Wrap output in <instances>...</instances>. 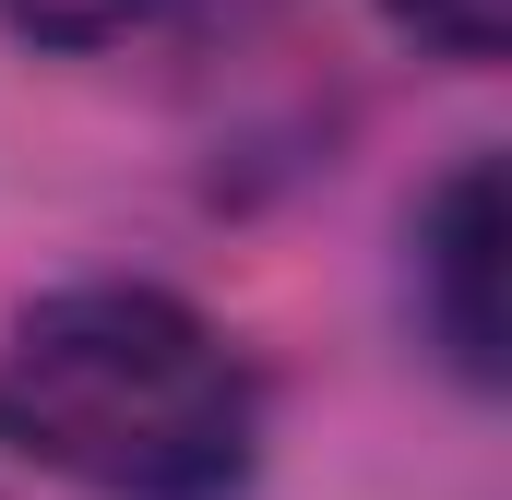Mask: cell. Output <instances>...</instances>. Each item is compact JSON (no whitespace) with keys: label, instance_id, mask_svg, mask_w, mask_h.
Masks as SVG:
<instances>
[{"label":"cell","instance_id":"3957f363","mask_svg":"<svg viewBox=\"0 0 512 500\" xmlns=\"http://www.w3.org/2000/svg\"><path fill=\"white\" fill-rule=\"evenodd\" d=\"M382 12L441 60H501L512 48V0H382Z\"/></svg>","mask_w":512,"mask_h":500},{"label":"cell","instance_id":"277c9868","mask_svg":"<svg viewBox=\"0 0 512 500\" xmlns=\"http://www.w3.org/2000/svg\"><path fill=\"white\" fill-rule=\"evenodd\" d=\"M24 36H48V48H108V36H131L155 0H0Z\"/></svg>","mask_w":512,"mask_h":500},{"label":"cell","instance_id":"7a4b0ae2","mask_svg":"<svg viewBox=\"0 0 512 500\" xmlns=\"http://www.w3.org/2000/svg\"><path fill=\"white\" fill-rule=\"evenodd\" d=\"M417 286H429V334L453 346L465 381H501V167L465 155L429 215H417Z\"/></svg>","mask_w":512,"mask_h":500},{"label":"cell","instance_id":"6da1fadb","mask_svg":"<svg viewBox=\"0 0 512 500\" xmlns=\"http://www.w3.org/2000/svg\"><path fill=\"white\" fill-rule=\"evenodd\" d=\"M0 441L96 500H227L251 477V370L167 286H60L0 346Z\"/></svg>","mask_w":512,"mask_h":500}]
</instances>
